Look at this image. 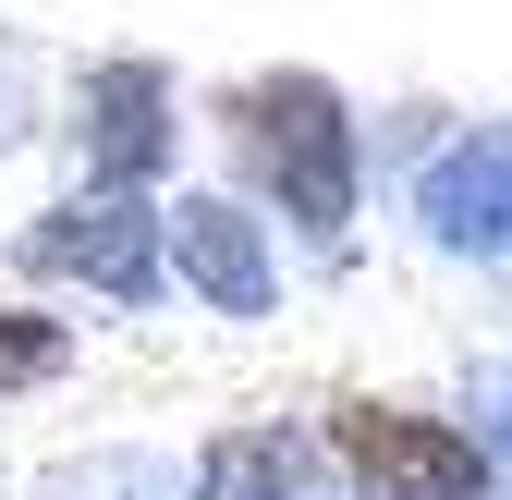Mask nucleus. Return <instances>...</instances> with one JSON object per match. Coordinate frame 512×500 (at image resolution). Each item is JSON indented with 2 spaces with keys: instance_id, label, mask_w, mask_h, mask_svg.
I'll return each mask as SVG.
<instances>
[{
  "instance_id": "nucleus-1",
  "label": "nucleus",
  "mask_w": 512,
  "mask_h": 500,
  "mask_svg": "<svg viewBox=\"0 0 512 500\" xmlns=\"http://www.w3.org/2000/svg\"><path fill=\"white\" fill-rule=\"evenodd\" d=\"M220 135L244 159V196L256 208H281L317 257H342L354 220H366V110L330 86V74H305V61H269V74H232L220 98Z\"/></svg>"
},
{
  "instance_id": "nucleus-2",
  "label": "nucleus",
  "mask_w": 512,
  "mask_h": 500,
  "mask_svg": "<svg viewBox=\"0 0 512 500\" xmlns=\"http://www.w3.org/2000/svg\"><path fill=\"white\" fill-rule=\"evenodd\" d=\"M13 269L25 281H74V293L135 318V305L171 293V196H98V183H74V196H49L13 232Z\"/></svg>"
},
{
  "instance_id": "nucleus-3",
  "label": "nucleus",
  "mask_w": 512,
  "mask_h": 500,
  "mask_svg": "<svg viewBox=\"0 0 512 500\" xmlns=\"http://www.w3.org/2000/svg\"><path fill=\"white\" fill-rule=\"evenodd\" d=\"M74 183H98V196H159L171 159H183V86H171V61L147 49H110L74 74Z\"/></svg>"
},
{
  "instance_id": "nucleus-4",
  "label": "nucleus",
  "mask_w": 512,
  "mask_h": 500,
  "mask_svg": "<svg viewBox=\"0 0 512 500\" xmlns=\"http://www.w3.org/2000/svg\"><path fill=\"white\" fill-rule=\"evenodd\" d=\"M330 452L354 500H500V464L464 415H427V403H342L330 415Z\"/></svg>"
},
{
  "instance_id": "nucleus-5",
  "label": "nucleus",
  "mask_w": 512,
  "mask_h": 500,
  "mask_svg": "<svg viewBox=\"0 0 512 500\" xmlns=\"http://www.w3.org/2000/svg\"><path fill=\"white\" fill-rule=\"evenodd\" d=\"M403 220L439 244V257L512 269V110L500 122H452V135L403 171Z\"/></svg>"
},
{
  "instance_id": "nucleus-6",
  "label": "nucleus",
  "mask_w": 512,
  "mask_h": 500,
  "mask_svg": "<svg viewBox=\"0 0 512 500\" xmlns=\"http://www.w3.org/2000/svg\"><path fill=\"white\" fill-rule=\"evenodd\" d=\"M171 293H196L232 330L281 318V220L256 196H171Z\"/></svg>"
},
{
  "instance_id": "nucleus-7",
  "label": "nucleus",
  "mask_w": 512,
  "mask_h": 500,
  "mask_svg": "<svg viewBox=\"0 0 512 500\" xmlns=\"http://www.w3.org/2000/svg\"><path fill=\"white\" fill-rule=\"evenodd\" d=\"M183 500H342V452L317 440V427H220V440L183 464Z\"/></svg>"
},
{
  "instance_id": "nucleus-8",
  "label": "nucleus",
  "mask_w": 512,
  "mask_h": 500,
  "mask_svg": "<svg viewBox=\"0 0 512 500\" xmlns=\"http://www.w3.org/2000/svg\"><path fill=\"white\" fill-rule=\"evenodd\" d=\"M74 366V318H37V305H0V403L49 391Z\"/></svg>"
},
{
  "instance_id": "nucleus-9",
  "label": "nucleus",
  "mask_w": 512,
  "mask_h": 500,
  "mask_svg": "<svg viewBox=\"0 0 512 500\" xmlns=\"http://www.w3.org/2000/svg\"><path fill=\"white\" fill-rule=\"evenodd\" d=\"M464 427L488 440V464L512 476V354H488V366H464Z\"/></svg>"
},
{
  "instance_id": "nucleus-10",
  "label": "nucleus",
  "mask_w": 512,
  "mask_h": 500,
  "mask_svg": "<svg viewBox=\"0 0 512 500\" xmlns=\"http://www.w3.org/2000/svg\"><path fill=\"white\" fill-rule=\"evenodd\" d=\"M25 135H37V110H25V86H13V74H0V159H13Z\"/></svg>"
}]
</instances>
